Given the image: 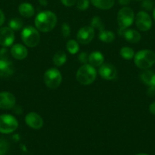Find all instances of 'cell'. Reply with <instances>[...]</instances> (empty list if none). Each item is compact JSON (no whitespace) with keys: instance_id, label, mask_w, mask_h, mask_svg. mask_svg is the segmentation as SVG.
I'll use <instances>...</instances> for the list:
<instances>
[{"instance_id":"obj_4","label":"cell","mask_w":155,"mask_h":155,"mask_svg":"<svg viewBox=\"0 0 155 155\" xmlns=\"http://www.w3.org/2000/svg\"><path fill=\"white\" fill-rule=\"evenodd\" d=\"M21 39L27 46L33 48L39 44L40 35L37 29L32 26H27L21 31Z\"/></svg>"},{"instance_id":"obj_17","label":"cell","mask_w":155,"mask_h":155,"mask_svg":"<svg viewBox=\"0 0 155 155\" xmlns=\"http://www.w3.org/2000/svg\"><path fill=\"white\" fill-rule=\"evenodd\" d=\"M18 12L21 16L24 18H31L34 15L35 10L30 3L23 2L18 6Z\"/></svg>"},{"instance_id":"obj_41","label":"cell","mask_w":155,"mask_h":155,"mask_svg":"<svg viewBox=\"0 0 155 155\" xmlns=\"http://www.w3.org/2000/svg\"><path fill=\"white\" fill-rule=\"evenodd\" d=\"M135 1H143V0H135Z\"/></svg>"},{"instance_id":"obj_6","label":"cell","mask_w":155,"mask_h":155,"mask_svg":"<svg viewBox=\"0 0 155 155\" xmlns=\"http://www.w3.org/2000/svg\"><path fill=\"white\" fill-rule=\"evenodd\" d=\"M135 20L133 10L129 7H123L117 14V22L119 28L126 29L130 27Z\"/></svg>"},{"instance_id":"obj_3","label":"cell","mask_w":155,"mask_h":155,"mask_svg":"<svg viewBox=\"0 0 155 155\" xmlns=\"http://www.w3.org/2000/svg\"><path fill=\"white\" fill-rule=\"evenodd\" d=\"M97 77V71L92 65L84 64L76 73V79L81 85H90L94 82Z\"/></svg>"},{"instance_id":"obj_23","label":"cell","mask_w":155,"mask_h":155,"mask_svg":"<svg viewBox=\"0 0 155 155\" xmlns=\"http://www.w3.org/2000/svg\"><path fill=\"white\" fill-rule=\"evenodd\" d=\"M66 48L71 54H75L79 51V45L74 39H70L66 43Z\"/></svg>"},{"instance_id":"obj_15","label":"cell","mask_w":155,"mask_h":155,"mask_svg":"<svg viewBox=\"0 0 155 155\" xmlns=\"http://www.w3.org/2000/svg\"><path fill=\"white\" fill-rule=\"evenodd\" d=\"M28 54L27 48L21 44H15L11 48V54L12 57L18 60L26 58Z\"/></svg>"},{"instance_id":"obj_37","label":"cell","mask_w":155,"mask_h":155,"mask_svg":"<svg viewBox=\"0 0 155 155\" xmlns=\"http://www.w3.org/2000/svg\"><path fill=\"white\" fill-rule=\"evenodd\" d=\"M118 1L121 5H127L130 3L131 0H118Z\"/></svg>"},{"instance_id":"obj_24","label":"cell","mask_w":155,"mask_h":155,"mask_svg":"<svg viewBox=\"0 0 155 155\" xmlns=\"http://www.w3.org/2000/svg\"><path fill=\"white\" fill-rule=\"evenodd\" d=\"M9 26L14 31H18L23 27V21L20 18H12L9 23Z\"/></svg>"},{"instance_id":"obj_31","label":"cell","mask_w":155,"mask_h":155,"mask_svg":"<svg viewBox=\"0 0 155 155\" xmlns=\"http://www.w3.org/2000/svg\"><path fill=\"white\" fill-rule=\"evenodd\" d=\"M148 86H150L148 90V94L150 95H153L155 93V74L152 77L151 80H150V83H149Z\"/></svg>"},{"instance_id":"obj_33","label":"cell","mask_w":155,"mask_h":155,"mask_svg":"<svg viewBox=\"0 0 155 155\" xmlns=\"http://www.w3.org/2000/svg\"><path fill=\"white\" fill-rule=\"evenodd\" d=\"M78 0H61L62 5L65 6H67V7H71V6H73L74 5L76 4Z\"/></svg>"},{"instance_id":"obj_5","label":"cell","mask_w":155,"mask_h":155,"mask_svg":"<svg viewBox=\"0 0 155 155\" xmlns=\"http://www.w3.org/2000/svg\"><path fill=\"white\" fill-rule=\"evenodd\" d=\"M43 80L47 87L51 89H56L62 83V74L56 68H50L44 74Z\"/></svg>"},{"instance_id":"obj_8","label":"cell","mask_w":155,"mask_h":155,"mask_svg":"<svg viewBox=\"0 0 155 155\" xmlns=\"http://www.w3.org/2000/svg\"><path fill=\"white\" fill-rule=\"evenodd\" d=\"M135 24L141 31H147L152 27V20L150 15L144 11L138 12L135 17Z\"/></svg>"},{"instance_id":"obj_26","label":"cell","mask_w":155,"mask_h":155,"mask_svg":"<svg viewBox=\"0 0 155 155\" xmlns=\"http://www.w3.org/2000/svg\"><path fill=\"white\" fill-rule=\"evenodd\" d=\"M155 73H153V71H145L141 74V79L146 85L148 86L149 83H150V80H151L152 77L153 76Z\"/></svg>"},{"instance_id":"obj_30","label":"cell","mask_w":155,"mask_h":155,"mask_svg":"<svg viewBox=\"0 0 155 155\" xmlns=\"http://www.w3.org/2000/svg\"><path fill=\"white\" fill-rule=\"evenodd\" d=\"M141 7L146 11H150L153 7V3L151 0H143Z\"/></svg>"},{"instance_id":"obj_36","label":"cell","mask_w":155,"mask_h":155,"mask_svg":"<svg viewBox=\"0 0 155 155\" xmlns=\"http://www.w3.org/2000/svg\"><path fill=\"white\" fill-rule=\"evenodd\" d=\"M149 110H150V112L152 114L155 115V101L149 106Z\"/></svg>"},{"instance_id":"obj_18","label":"cell","mask_w":155,"mask_h":155,"mask_svg":"<svg viewBox=\"0 0 155 155\" xmlns=\"http://www.w3.org/2000/svg\"><path fill=\"white\" fill-rule=\"evenodd\" d=\"M103 61H104V56L100 51H94L88 56V61L91 65L94 67L100 66L102 64H103Z\"/></svg>"},{"instance_id":"obj_2","label":"cell","mask_w":155,"mask_h":155,"mask_svg":"<svg viewBox=\"0 0 155 155\" xmlns=\"http://www.w3.org/2000/svg\"><path fill=\"white\" fill-rule=\"evenodd\" d=\"M134 61L135 65L140 69H148L154 64L155 53L151 50H141L135 54Z\"/></svg>"},{"instance_id":"obj_13","label":"cell","mask_w":155,"mask_h":155,"mask_svg":"<svg viewBox=\"0 0 155 155\" xmlns=\"http://www.w3.org/2000/svg\"><path fill=\"white\" fill-rule=\"evenodd\" d=\"M25 123L28 127L34 130H39L42 128L43 125V118L35 112H30L26 115Z\"/></svg>"},{"instance_id":"obj_20","label":"cell","mask_w":155,"mask_h":155,"mask_svg":"<svg viewBox=\"0 0 155 155\" xmlns=\"http://www.w3.org/2000/svg\"><path fill=\"white\" fill-rule=\"evenodd\" d=\"M98 37L99 39L102 42H106V43H110V42H113L115 39V35L112 31L105 30L104 29H103L99 31Z\"/></svg>"},{"instance_id":"obj_16","label":"cell","mask_w":155,"mask_h":155,"mask_svg":"<svg viewBox=\"0 0 155 155\" xmlns=\"http://www.w3.org/2000/svg\"><path fill=\"white\" fill-rule=\"evenodd\" d=\"M14 73V67L12 62L9 59L0 58V76L1 77H9Z\"/></svg>"},{"instance_id":"obj_25","label":"cell","mask_w":155,"mask_h":155,"mask_svg":"<svg viewBox=\"0 0 155 155\" xmlns=\"http://www.w3.org/2000/svg\"><path fill=\"white\" fill-rule=\"evenodd\" d=\"M91 27H92L94 29H98L99 31H100V30L104 29V25H103V21H102L101 19L97 16H95L93 18V19L91 20Z\"/></svg>"},{"instance_id":"obj_35","label":"cell","mask_w":155,"mask_h":155,"mask_svg":"<svg viewBox=\"0 0 155 155\" xmlns=\"http://www.w3.org/2000/svg\"><path fill=\"white\" fill-rule=\"evenodd\" d=\"M5 20V17L4 12L0 9V26H2L4 24Z\"/></svg>"},{"instance_id":"obj_9","label":"cell","mask_w":155,"mask_h":155,"mask_svg":"<svg viewBox=\"0 0 155 155\" xmlns=\"http://www.w3.org/2000/svg\"><path fill=\"white\" fill-rule=\"evenodd\" d=\"M94 30L92 27L86 26L83 27L78 30L77 33L78 42L83 45L90 43L94 38Z\"/></svg>"},{"instance_id":"obj_27","label":"cell","mask_w":155,"mask_h":155,"mask_svg":"<svg viewBox=\"0 0 155 155\" xmlns=\"http://www.w3.org/2000/svg\"><path fill=\"white\" fill-rule=\"evenodd\" d=\"M90 5L89 0H78L76 2V7L80 11H85L88 8Z\"/></svg>"},{"instance_id":"obj_38","label":"cell","mask_w":155,"mask_h":155,"mask_svg":"<svg viewBox=\"0 0 155 155\" xmlns=\"http://www.w3.org/2000/svg\"><path fill=\"white\" fill-rule=\"evenodd\" d=\"M38 2H39L40 4L43 6H46V5H47V4H48V2H47V0H38Z\"/></svg>"},{"instance_id":"obj_28","label":"cell","mask_w":155,"mask_h":155,"mask_svg":"<svg viewBox=\"0 0 155 155\" xmlns=\"http://www.w3.org/2000/svg\"><path fill=\"white\" fill-rule=\"evenodd\" d=\"M9 144L5 139H0V155H5L9 151Z\"/></svg>"},{"instance_id":"obj_34","label":"cell","mask_w":155,"mask_h":155,"mask_svg":"<svg viewBox=\"0 0 155 155\" xmlns=\"http://www.w3.org/2000/svg\"><path fill=\"white\" fill-rule=\"evenodd\" d=\"M0 58L4 59H9L8 58V51L6 48H2L0 50Z\"/></svg>"},{"instance_id":"obj_32","label":"cell","mask_w":155,"mask_h":155,"mask_svg":"<svg viewBox=\"0 0 155 155\" xmlns=\"http://www.w3.org/2000/svg\"><path fill=\"white\" fill-rule=\"evenodd\" d=\"M88 54L87 52H81L78 55V60L81 63L86 64L88 61Z\"/></svg>"},{"instance_id":"obj_1","label":"cell","mask_w":155,"mask_h":155,"mask_svg":"<svg viewBox=\"0 0 155 155\" xmlns=\"http://www.w3.org/2000/svg\"><path fill=\"white\" fill-rule=\"evenodd\" d=\"M34 22L36 28L39 31L46 33L51 31L56 27L57 17L50 11H43L36 15Z\"/></svg>"},{"instance_id":"obj_40","label":"cell","mask_w":155,"mask_h":155,"mask_svg":"<svg viewBox=\"0 0 155 155\" xmlns=\"http://www.w3.org/2000/svg\"><path fill=\"white\" fill-rule=\"evenodd\" d=\"M136 155H149V154H136Z\"/></svg>"},{"instance_id":"obj_10","label":"cell","mask_w":155,"mask_h":155,"mask_svg":"<svg viewBox=\"0 0 155 155\" xmlns=\"http://www.w3.org/2000/svg\"><path fill=\"white\" fill-rule=\"evenodd\" d=\"M15 41V33L10 27L0 28V45L3 47H8L12 45Z\"/></svg>"},{"instance_id":"obj_22","label":"cell","mask_w":155,"mask_h":155,"mask_svg":"<svg viewBox=\"0 0 155 155\" xmlns=\"http://www.w3.org/2000/svg\"><path fill=\"white\" fill-rule=\"evenodd\" d=\"M120 55L126 60H131L135 56V51L132 48L128 46H124L120 49Z\"/></svg>"},{"instance_id":"obj_29","label":"cell","mask_w":155,"mask_h":155,"mask_svg":"<svg viewBox=\"0 0 155 155\" xmlns=\"http://www.w3.org/2000/svg\"><path fill=\"white\" fill-rule=\"evenodd\" d=\"M71 33V30H70V27L67 23H64L62 26V34L64 37L67 38L70 36Z\"/></svg>"},{"instance_id":"obj_19","label":"cell","mask_w":155,"mask_h":155,"mask_svg":"<svg viewBox=\"0 0 155 155\" xmlns=\"http://www.w3.org/2000/svg\"><path fill=\"white\" fill-rule=\"evenodd\" d=\"M91 2L94 7L97 8L108 10L114 5L115 0H91Z\"/></svg>"},{"instance_id":"obj_12","label":"cell","mask_w":155,"mask_h":155,"mask_svg":"<svg viewBox=\"0 0 155 155\" xmlns=\"http://www.w3.org/2000/svg\"><path fill=\"white\" fill-rule=\"evenodd\" d=\"M15 97L9 92H0V109L10 110L15 106Z\"/></svg>"},{"instance_id":"obj_7","label":"cell","mask_w":155,"mask_h":155,"mask_svg":"<svg viewBox=\"0 0 155 155\" xmlns=\"http://www.w3.org/2000/svg\"><path fill=\"white\" fill-rule=\"evenodd\" d=\"M18 122L16 118L11 114L0 115V133L9 134L18 129Z\"/></svg>"},{"instance_id":"obj_14","label":"cell","mask_w":155,"mask_h":155,"mask_svg":"<svg viewBox=\"0 0 155 155\" xmlns=\"http://www.w3.org/2000/svg\"><path fill=\"white\" fill-rule=\"evenodd\" d=\"M119 35L122 36L126 40L130 43H137L139 42L141 39V34L137 30L133 29H121L119 28Z\"/></svg>"},{"instance_id":"obj_39","label":"cell","mask_w":155,"mask_h":155,"mask_svg":"<svg viewBox=\"0 0 155 155\" xmlns=\"http://www.w3.org/2000/svg\"><path fill=\"white\" fill-rule=\"evenodd\" d=\"M153 19H154L155 21V8L154 9H153Z\"/></svg>"},{"instance_id":"obj_21","label":"cell","mask_w":155,"mask_h":155,"mask_svg":"<svg viewBox=\"0 0 155 155\" xmlns=\"http://www.w3.org/2000/svg\"><path fill=\"white\" fill-rule=\"evenodd\" d=\"M67 60V56L64 51H59L55 53L53 58V61L56 66L61 67L66 62Z\"/></svg>"},{"instance_id":"obj_11","label":"cell","mask_w":155,"mask_h":155,"mask_svg":"<svg viewBox=\"0 0 155 155\" xmlns=\"http://www.w3.org/2000/svg\"><path fill=\"white\" fill-rule=\"evenodd\" d=\"M99 74L103 79L106 80H112L116 77V68L109 63L102 64L99 68Z\"/></svg>"}]
</instances>
